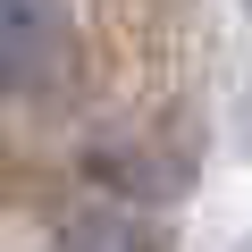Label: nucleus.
Here are the masks:
<instances>
[{
  "label": "nucleus",
  "mask_w": 252,
  "mask_h": 252,
  "mask_svg": "<svg viewBox=\"0 0 252 252\" xmlns=\"http://www.w3.org/2000/svg\"><path fill=\"white\" fill-rule=\"evenodd\" d=\"M67 34L59 0H0V59H9V76L34 93L42 67H51V42Z\"/></svg>",
  "instance_id": "obj_1"
},
{
  "label": "nucleus",
  "mask_w": 252,
  "mask_h": 252,
  "mask_svg": "<svg viewBox=\"0 0 252 252\" xmlns=\"http://www.w3.org/2000/svg\"><path fill=\"white\" fill-rule=\"evenodd\" d=\"M51 252H152V235L126 219V210H84L51 235Z\"/></svg>",
  "instance_id": "obj_2"
}]
</instances>
